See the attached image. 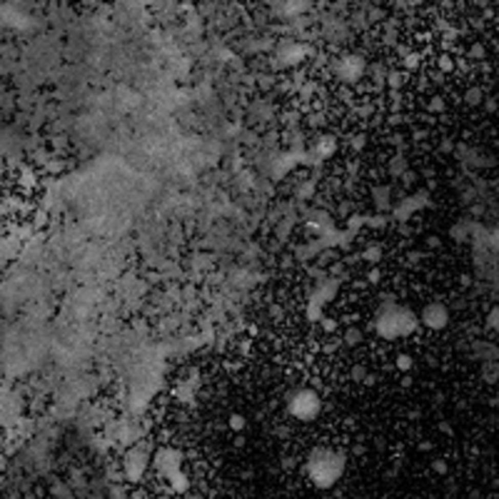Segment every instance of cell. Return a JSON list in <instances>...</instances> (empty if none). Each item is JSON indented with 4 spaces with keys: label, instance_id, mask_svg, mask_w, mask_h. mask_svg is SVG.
<instances>
[{
    "label": "cell",
    "instance_id": "cell-1",
    "mask_svg": "<svg viewBox=\"0 0 499 499\" xmlns=\"http://www.w3.org/2000/svg\"><path fill=\"white\" fill-rule=\"evenodd\" d=\"M305 469H307V477L315 487L329 489L342 480L347 469V457L345 452L332 449V447H315L305 462Z\"/></svg>",
    "mask_w": 499,
    "mask_h": 499
},
{
    "label": "cell",
    "instance_id": "cell-2",
    "mask_svg": "<svg viewBox=\"0 0 499 499\" xmlns=\"http://www.w3.org/2000/svg\"><path fill=\"white\" fill-rule=\"evenodd\" d=\"M377 335L384 337V340H402V337H409L417 327H420V320L412 309L400 307L394 300H384L382 309L377 312Z\"/></svg>",
    "mask_w": 499,
    "mask_h": 499
},
{
    "label": "cell",
    "instance_id": "cell-3",
    "mask_svg": "<svg viewBox=\"0 0 499 499\" xmlns=\"http://www.w3.org/2000/svg\"><path fill=\"white\" fill-rule=\"evenodd\" d=\"M320 409H322V400L309 387H297L287 394V412L300 422H312L320 414Z\"/></svg>",
    "mask_w": 499,
    "mask_h": 499
},
{
    "label": "cell",
    "instance_id": "cell-4",
    "mask_svg": "<svg viewBox=\"0 0 499 499\" xmlns=\"http://www.w3.org/2000/svg\"><path fill=\"white\" fill-rule=\"evenodd\" d=\"M420 325H424L427 329H444V327L449 325V309L444 302L440 300H434V302H427L420 312Z\"/></svg>",
    "mask_w": 499,
    "mask_h": 499
},
{
    "label": "cell",
    "instance_id": "cell-5",
    "mask_svg": "<svg viewBox=\"0 0 499 499\" xmlns=\"http://www.w3.org/2000/svg\"><path fill=\"white\" fill-rule=\"evenodd\" d=\"M148 452H142L140 447H135L130 449L128 454H125V462H122V467H125V474H128V480L130 482H140V477L145 474V469H148Z\"/></svg>",
    "mask_w": 499,
    "mask_h": 499
},
{
    "label": "cell",
    "instance_id": "cell-6",
    "mask_svg": "<svg viewBox=\"0 0 499 499\" xmlns=\"http://www.w3.org/2000/svg\"><path fill=\"white\" fill-rule=\"evenodd\" d=\"M424 205H427V190L414 192L412 197L402 200L400 205H392V215H394L400 222H407V220H412V215L420 210V207H424Z\"/></svg>",
    "mask_w": 499,
    "mask_h": 499
},
{
    "label": "cell",
    "instance_id": "cell-7",
    "mask_svg": "<svg viewBox=\"0 0 499 499\" xmlns=\"http://www.w3.org/2000/svg\"><path fill=\"white\" fill-rule=\"evenodd\" d=\"M180 462H182V457H180L175 449H160V452L155 454V467L162 472V477L175 474V472L180 469Z\"/></svg>",
    "mask_w": 499,
    "mask_h": 499
},
{
    "label": "cell",
    "instance_id": "cell-8",
    "mask_svg": "<svg viewBox=\"0 0 499 499\" xmlns=\"http://www.w3.org/2000/svg\"><path fill=\"white\" fill-rule=\"evenodd\" d=\"M372 195H375V205H377L380 210H392V200H389L392 190H389V185H380V188H375Z\"/></svg>",
    "mask_w": 499,
    "mask_h": 499
},
{
    "label": "cell",
    "instance_id": "cell-9",
    "mask_svg": "<svg viewBox=\"0 0 499 499\" xmlns=\"http://www.w3.org/2000/svg\"><path fill=\"white\" fill-rule=\"evenodd\" d=\"M168 480H170V484H173L175 492H185V489L190 487V480H188V474H185V472H180V469H177L175 474H170Z\"/></svg>",
    "mask_w": 499,
    "mask_h": 499
},
{
    "label": "cell",
    "instance_id": "cell-10",
    "mask_svg": "<svg viewBox=\"0 0 499 499\" xmlns=\"http://www.w3.org/2000/svg\"><path fill=\"white\" fill-rule=\"evenodd\" d=\"M360 340H362V329H360V327H349V329L345 332V345L347 347H355Z\"/></svg>",
    "mask_w": 499,
    "mask_h": 499
},
{
    "label": "cell",
    "instance_id": "cell-11",
    "mask_svg": "<svg viewBox=\"0 0 499 499\" xmlns=\"http://www.w3.org/2000/svg\"><path fill=\"white\" fill-rule=\"evenodd\" d=\"M362 257H365L367 262H372V265H375V262H380V257H382V249H380V247H367L365 252H362Z\"/></svg>",
    "mask_w": 499,
    "mask_h": 499
},
{
    "label": "cell",
    "instance_id": "cell-12",
    "mask_svg": "<svg viewBox=\"0 0 499 499\" xmlns=\"http://www.w3.org/2000/svg\"><path fill=\"white\" fill-rule=\"evenodd\" d=\"M404 170H407V160H404V157H394V162L389 165V173H392V175H397V173L402 175Z\"/></svg>",
    "mask_w": 499,
    "mask_h": 499
},
{
    "label": "cell",
    "instance_id": "cell-13",
    "mask_svg": "<svg viewBox=\"0 0 499 499\" xmlns=\"http://www.w3.org/2000/svg\"><path fill=\"white\" fill-rule=\"evenodd\" d=\"M409 367H412V357H409V355H404V352H402V355H397V369H404V372H407Z\"/></svg>",
    "mask_w": 499,
    "mask_h": 499
},
{
    "label": "cell",
    "instance_id": "cell-14",
    "mask_svg": "<svg viewBox=\"0 0 499 499\" xmlns=\"http://www.w3.org/2000/svg\"><path fill=\"white\" fill-rule=\"evenodd\" d=\"M230 427L235 429V432L245 429V417H242V414H232V417H230Z\"/></svg>",
    "mask_w": 499,
    "mask_h": 499
},
{
    "label": "cell",
    "instance_id": "cell-15",
    "mask_svg": "<svg viewBox=\"0 0 499 499\" xmlns=\"http://www.w3.org/2000/svg\"><path fill=\"white\" fill-rule=\"evenodd\" d=\"M352 380H355V382L367 380V369H365V367H352Z\"/></svg>",
    "mask_w": 499,
    "mask_h": 499
},
{
    "label": "cell",
    "instance_id": "cell-16",
    "mask_svg": "<svg viewBox=\"0 0 499 499\" xmlns=\"http://www.w3.org/2000/svg\"><path fill=\"white\" fill-rule=\"evenodd\" d=\"M467 100H469L472 105H477V102H482V93H480V90H472V93L467 95Z\"/></svg>",
    "mask_w": 499,
    "mask_h": 499
},
{
    "label": "cell",
    "instance_id": "cell-17",
    "mask_svg": "<svg viewBox=\"0 0 499 499\" xmlns=\"http://www.w3.org/2000/svg\"><path fill=\"white\" fill-rule=\"evenodd\" d=\"M489 327H497V309H492V315H489Z\"/></svg>",
    "mask_w": 499,
    "mask_h": 499
},
{
    "label": "cell",
    "instance_id": "cell-18",
    "mask_svg": "<svg viewBox=\"0 0 499 499\" xmlns=\"http://www.w3.org/2000/svg\"><path fill=\"white\" fill-rule=\"evenodd\" d=\"M434 469H437V472H444L447 467H444V462H434Z\"/></svg>",
    "mask_w": 499,
    "mask_h": 499
}]
</instances>
